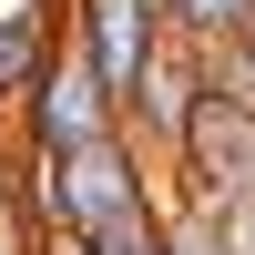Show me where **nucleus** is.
Wrapping results in <instances>:
<instances>
[{"instance_id": "f257e3e1", "label": "nucleus", "mask_w": 255, "mask_h": 255, "mask_svg": "<svg viewBox=\"0 0 255 255\" xmlns=\"http://www.w3.org/2000/svg\"><path fill=\"white\" fill-rule=\"evenodd\" d=\"M143 204H163V194H153V163H143V143H133V133H102V143H82V153L51 163L41 235H102V225L143 215Z\"/></svg>"}, {"instance_id": "f03ea898", "label": "nucleus", "mask_w": 255, "mask_h": 255, "mask_svg": "<svg viewBox=\"0 0 255 255\" xmlns=\"http://www.w3.org/2000/svg\"><path fill=\"white\" fill-rule=\"evenodd\" d=\"M163 174H174V194L235 215L255 194V92H194V123H184V143H174Z\"/></svg>"}, {"instance_id": "7ed1b4c3", "label": "nucleus", "mask_w": 255, "mask_h": 255, "mask_svg": "<svg viewBox=\"0 0 255 255\" xmlns=\"http://www.w3.org/2000/svg\"><path fill=\"white\" fill-rule=\"evenodd\" d=\"M102 133H123V113H113V92H102V72L82 61V41H51L41 82L20 92V153L61 163V153H82V143H102Z\"/></svg>"}, {"instance_id": "20e7f679", "label": "nucleus", "mask_w": 255, "mask_h": 255, "mask_svg": "<svg viewBox=\"0 0 255 255\" xmlns=\"http://www.w3.org/2000/svg\"><path fill=\"white\" fill-rule=\"evenodd\" d=\"M72 41H82V61L102 72V92H113V113H123L133 82H143V61L174 41V0H82Z\"/></svg>"}, {"instance_id": "39448f33", "label": "nucleus", "mask_w": 255, "mask_h": 255, "mask_svg": "<svg viewBox=\"0 0 255 255\" xmlns=\"http://www.w3.org/2000/svg\"><path fill=\"white\" fill-rule=\"evenodd\" d=\"M194 51L184 41H163L153 61H143V82H133V102H123V133L143 143V163H174V143H184V123H194Z\"/></svg>"}, {"instance_id": "423d86ee", "label": "nucleus", "mask_w": 255, "mask_h": 255, "mask_svg": "<svg viewBox=\"0 0 255 255\" xmlns=\"http://www.w3.org/2000/svg\"><path fill=\"white\" fill-rule=\"evenodd\" d=\"M51 10H41V0H10V10H0V102H20L41 82V61H51Z\"/></svg>"}, {"instance_id": "0eeeda50", "label": "nucleus", "mask_w": 255, "mask_h": 255, "mask_svg": "<svg viewBox=\"0 0 255 255\" xmlns=\"http://www.w3.org/2000/svg\"><path fill=\"white\" fill-rule=\"evenodd\" d=\"M255 0H174V41L184 51H225V41H245Z\"/></svg>"}, {"instance_id": "6e6552de", "label": "nucleus", "mask_w": 255, "mask_h": 255, "mask_svg": "<svg viewBox=\"0 0 255 255\" xmlns=\"http://www.w3.org/2000/svg\"><path fill=\"white\" fill-rule=\"evenodd\" d=\"M163 255H225V215L194 194H163Z\"/></svg>"}, {"instance_id": "1a4fd4ad", "label": "nucleus", "mask_w": 255, "mask_h": 255, "mask_svg": "<svg viewBox=\"0 0 255 255\" xmlns=\"http://www.w3.org/2000/svg\"><path fill=\"white\" fill-rule=\"evenodd\" d=\"M92 255H163V204H143V215H123V225H102V235H82Z\"/></svg>"}, {"instance_id": "9d476101", "label": "nucleus", "mask_w": 255, "mask_h": 255, "mask_svg": "<svg viewBox=\"0 0 255 255\" xmlns=\"http://www.w3.org/2000/svg\"><path fill=\"white\" fill-rule=\"evenodd\" d=\"M225 255H255V194L235 204V215H225Z\"/></svg>"}, {"instance_id": "9b49d317", "label": "nucleus", "mask_w": 255, "mask_h": 255, "mask_svg": "<svg viewBox=\"0 0 255 255\" xmlns=\"http://www.w3.org/2000/svg\"><path fill=\"white\" fill-rule=\"evenodd\" d=\"M0 255H41V235H31V225L10 215V204H0Z\"/></svg>"}, {"instance_id": "f8f14e48", "label": "nucleus", "mask_w": 255, "mask_h": 255, "mask_svg": "<svg viewBox=\"0 0 255 255\" xmlns=\"http://www.w3.org/2000/svg\"><path fill=\"white\" fill-rule=\"evenodd\" d=\"M41 255H92V245H82V235H41Z\"/></svg>"}, {"instance_id": "ddd939ff", "label": "nucleus", "mask_w": 255, "mask_h": 255, "mask_svg": "<svg viewBox=\"0 0 255 255\" xmlns=\"http://www.w3.org/2000/svg\"><path fill=\"white\" fill-rule=\"evenodd\" d=\"M235 51H245V61H255V20H245V41H235Z\"/></svg>"}]
</instances>
